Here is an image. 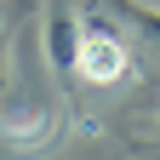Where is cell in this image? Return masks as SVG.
Here are the masks:
<instances>
[{"label": "cell", "instance_id": "1", "mask_svg": "<svg viewBox=\"0 0 160 160\" xmlns=\"http://www.w3.org/2000/svg\"><path fill=\"white\" fill-rule=\"evenodd\" d=\"M132 69V52L126 40L109 34V29H80V46H74V74L92 80V86H114V80H126Z\"/></svg>", "mask_w": 160, "mask_h": 160}, {"label": "cell", "instance_id": "2", "mask_svg": "<svg viewBox=\"0 0 160 160\" xmlns=\"http://www.w3.org/2000/svg\"><path fill=\"white\" fill-rule=\"evenodd\" d=\"M74 46H80V17L57 0L52 17H46V52H52V69L63 80H74Z\"/></svg>", "mask_w": 160, "mask_h": 160}, {"label": "cell", "instance_id": "3", "mask_svg": "<svg viewBox=\"0 0 160 160\" xmlns=\"http://www.w3.org/2000/svg\"><path fill=\"white\" fill-rule=\"evenodd\" d=\"M126 12L137 17V29H143L154 46H160V12H154V6H143V0H126Z\"/></svg>", "mask_w": 160, "mask_h": 160}, {"label": "cell", "instance_id": "4", "mask_svg": "<svg viewBox=\"0 0 160 160\" xmlns=\"http://www.w3.org/2000/svg\"><path fill=\"white\" fill-rule=\"evenodd\" d=\"M0 34H6V12H0ZM0 86H6V46H0Z\"/></svg>", "mask_w": 160, "mask_h": 160}]
</instances>
